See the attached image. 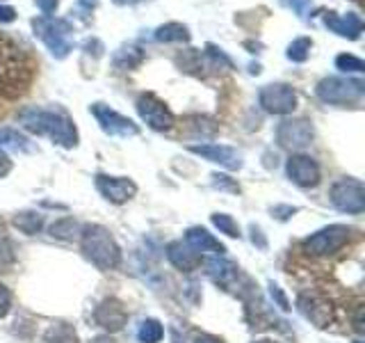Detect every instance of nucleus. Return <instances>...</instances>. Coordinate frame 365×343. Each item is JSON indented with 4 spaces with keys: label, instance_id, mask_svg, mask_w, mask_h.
Listing matches in <instances>:
<instances>
[{
    "label": "nucleus",
    "instance_id": "0eeeda50",
    "mask_svg": "<svg viewBox=\"0 0 365 343\" xmlns=\"http://www.w3.org/2000/svg\"><path fill=\"white\" fill-rule=\"evenodd\" d=\"M135 108H137V112H140L142 121L148 126V129H153L158 133H165V131L174 129V124H176L174 112H171L167 103L163 99H158L153 91H144V94L137 96Z\"/></svg>",
    "mask_w": 365,
    "mask_h": 343
},
{
    "label": "nucleus",
    "instance_id": "412c9836",
    "mask_svg": "<svg viewBox=\"0 0 365 343\" xmlns=\"http://www.w3.org/2000/svg\"><path fill=\"white\" fill-rule=\"evenodd\" d=\"M135 337L140 343H160L165 339V325L158 318H144L137 325Z\"/></svg>",
    "mask_w": 365,
    "mask_h": 343
},
{
    "label": "nucleus",
    "instance_id": "2eb2a0df",
    "mask_svg": "<svg viewBox=\"0 0 365 343\" xmlns=\"http://www.w3.org/2000/svg\"><path fill=\"white\" fill-rule=\"evenodd\" d=\"M205 274H208L212 284H217L224 291L235 289V284L240 282V268L224 257H212L205 261Z\"/></svg>",
    "mask_w": 365,
    "mask_h": 343
},
{
    "label": "nucleus",
    "instance_id": "58836bf2",
    "mask_svg": "<svg viewBox=\"0 0 365 343\" xmlns=\"http://www.w3.org/2000/svg\"><path fill=\"white\" fill-rule=\"evenodd\" d=\"M194 343H224V341L215 334H199L197 339H194Z\"/></svg>",
    "mask_w": 365,
    "mask_h": 343
},
{
    "label": "nucleus",
    "instance_id": "dca6fc26",
    "mask_svg": "<svg viewBox=\"0 0 365 343\" xmlns=\"http://www.w3.org/2000/svg\"><path fill=\"white\" fill-rule=\"evenodd\" d=\"M94 320H96V325H101L106 332H119L128 323V314H125L123 304L117 297H108V300H103L96 307Z\"/></svg>",
    "mask_w": 365,
    "mask_h": 343
},
{
    "label": "nucleus",
    "instance_id": "6ab92c4d",
    "mask_svg": "<svg viewBox=\"0 0 365 343\" xmlns=\"http://www.w3.org/2000/svg\"><path fill=\"white\" fill-rule=\"evenodd\" d=\"M324 26L336 32L338 37H347V39H359L363 32V21L359 14H336V11H329L324 14Z\"/></svg>",
    "mask_w": 365,
    "mask_h": 343
},
{
    "label": "nucleus",
    "instance_id": "72a5a7b5",
    "mask_svg": "<svg viewBox=\"0 0 365 343\" xmlns=\"http://www.w3.org/2000/svg\"><path fill=\"white\" fill-rule=\"evenodd\" d=\"M34 5L41 9L43 16H53V11L60 5V0H34Z\"/></svg>",
    "mask_w": 365,
    "mask_h": 343
},
{
    "label": "nucleus",
    "instance_id": "a878e982",
    "mask_svg": "<svg viewBox=\"0 0 365 343\" xmlns=\"http://www.w3.org/2000/svg\"><path fill=\"white\" fill-rule=\"evenodd\" d=\"M311 49H313V41L308 39V37H299V39H294L290 46H288V60L292 62H306L308 60V55H311Z\"/></svg>",
    "mask_w": 365,
    "mask_h": 343
},
{
    "label": "nucleus",
    "instance_id": "f03ea898",
    "mask_svg": "<svg viewBox=\"0 0 365 343\" xmlns=\"http://www.w3.org/2000/svg\"><path fill=\"white\" fill-rule=\"evenodd\" d=\"M80 249L98 270H114L121 266V247L103 224H85L80 229Z\"/></svg>",
    "mask_w": 365,
    "mask_h": 343
},
{
    "label": "nucleus",
    "instance_id": "9b49d317",
    "mask_svg": "<svg viewBox=\"0 0 365 343\" xmlns=\"http://www.w3.org/2000/svg\"><path fill=\"white\" fill-rule=\"evenodd\" d=\"M285 174L299 188H315L319 179H322V169H319L317 160L308 154H292L285 160Z\"/></svg>",
    "mask_w": 365,
    "mask_h": 343
},
{
    "label": "nucleus",
    "instance_id": "39448f33",
    "mask_svg": "<svg viewBox=\"0 0 365 343\" xmlns=\"http://www.w3.org/2000/svg\"><path fill=\"white\" fill-rule=\"evenodd\" d=\"M351 234H354L351 227L347 224H329V227L317 229L315 234L306 236L302 249L308 257H331L349 243Z\"/></svg>",
    "mask_w": 365,
    "mask_h": 343
},
{
    "label": "nucleus",
    "instance_id": "2f4dec72",
    "mask_svg": "<svg viewBox=\"0 0 365 343\" xmlns=\"http://www.w3.org/2000/svg\"><path fill=\"white\" fill-rule=\"evenodd\" d=\"M11 309V291L7 289V284L0 282V318H5Z\"/></svg>",
    "mask_w": 365,
    "mask_h": 343
},
{
    "label": "nucleus",
    "instance_id": "20e7f679",
    "mask_svg": "<svg viewBox=\"0 0 365 343\" xmlns=\"http://www.w3.org/2000/svg\"><path fill=\"white\" fill-rule=\"evenodd\" d=\"M315 94L319 101L331 103V106H347L365 94V83L349 76H327L317 83Z\"/></svg>",
    "mask_w": 365,
    "mask_h": 343
},
{
    "label": "nucleus",
    "instance_id": "f8f14e48",
    "mask_svg": "<svg viewBox=\"0 0 365 343\" xmlns=\"http://www.w3.org/2000/svg\"><path fill=\"white\" fill-rule=\"evenodd\" d=\"M194 156H199L203 160L215 165H222L226 169H240L245 165L242 160V151H237L235 146H228V144H212V142H205V144H190L187 146Z\"/></svg>",
    "mask_w": 365,
    "mask_h": 343
},
{
    "label": "nucleus",
    "instance_id": "1a4fd4ad",
    "mask_svg": "<svg viewBox=\"0 0 365 343\" xmlns=\"http://www.w3.org/2000/svg\"><path fill=\"white\" fill-rule=\"evenodd\" d=\"M91 117L96 119V124L101 126V131L110 135V137H135L140 135V126H137L133 119L123 117L117 110H112L106 103H94L89 106Z\"/></svg>",
    "mask_w": 365,
    "mask_h": 343
},
{
    "label": "nucleus",
    "instance_id": "393cba45",
    "mask_svg": "<svg viewBox=\"0 0 365 343\" xmlns=\"http://www.w3.org/2000/svg\"><path fill=\"white\" fill-rule=\"evenodd\" d=\"M212 224L220 229V234H226L228 238H240L242 234H240V224L233 220V215L228 213H212Z\"/></svg>",
    "mask_w": 365,
    "mask_h": 343
},
{
    "label": "nucleus",
    "instance_id": "79ce46f5",
    "mask_svg": "<svg viewBox=\"0 0 365 343\" xmlns=\"http://www.w3.org/2000/svg\"><path fill=\"white\" fill-rule=\"evenodd\" d=\"M251 343H279V341H274V339H256V341H251Z\"/></svg>",
    "mask_w": 365,
    "mask_h": 343
},
{
    "label": "nucleus",
    "instance_id": "7ed1b4c3",
    "mask_svg": "<svg viewBox=\"0 0 365 343\" xmlns=\"http://www.w3.org/2000/svg\"><path fill=\"white\" fill-rule=\"evenodd\" d=\"M32 30L57 60H64L73 51V28L68 21L55 16H39L32 19Z\"/></svg>",
    "mask_w": 365,
    "mask_h": 343
},
{
    "label": "nucleus",
    "instance_id": "ea45409f",
    "mask_svg": "<svg viewBox=\"0 0 365 343\" xmlns=\"http://www.w3.org/2000/svg\"><path fill=\"white\" fill-rule=\"evenodd\" d=\"M117 5H137V3H142V0H114Z\"/></svg>",
    "mask_w": 365,
    "mask_h": 343
},
{
    "label": "nucleus",
    "instance_id": "7c9ffc66",
    "mask_svg": "<svg viewBox=\"0 0 365 343\" xmlns=\"http://www.w3.org/2000/svg\"><path fill=\"white\" fill-rule=\"evenodd\" d=\"M212 186L220 190H231V192H240V186L226 174H212Z\"/></svg>",
    "mask_w": 365,
    "mask_h": 343
},
{
    "label": "nucleus",
    "instance_id": "4468645a",
    "mask_svg": "<svg viewBox=\"0 0 365 343\" xmlns=\"http://www.w3.org/2000/svg\"><path fill=\"white\" fill-rule=\"evenodd\" d=\"M297 312L306 320H311L315 327H327L331 323V307L317 293L304 291L297 295Z\"/></svg>",
    "mask_w": 365,
    "mask_h": 343
},
{
    "label": "nucleus",
    "instance_id": "e433bc0d",
    "mask_svg": "<svg viewBox=\"0 0 365 343\" xmlns=\"http://www.w3.org/2000/svg\"><path fill=\"white\" fill-rule=\"evenodd\" d=\"M9 172H11V160H9L7 154L0 151V177H7Z\"/></svg>",
    "mask_w": 365,
    "mask_h": 343
},
{
    "label": "nucleus",
    "instance_id": "c9c22d12",
    "mask_svg": "<svg viewBox=\"0 0 365 343\" xmlns=\"http://www.w3.org/2000/svg\"><path fill=\"white\" fill-rule=\"evenodd\" d=\"M14 19H16L14 7H9V5H0V23H9V21H14Z\"/></svg>",
    "mask_w": 365,
    "mask_h": 343
},
{
    "label": "nucleus",
    "instance_id": "6e6552de",
    "mask_svg": "<svg viewBox=\"0 0 365 343\" xmlns=\"http://www.w3.org/2000/svg\"><path fill=\"white\" fill-rule=\"evenodd\" d=\"M258 103L265 112L285 117V114H292L297 110V106H299V96H297L294 87L288 83H269L265 87H260Z\"/></svg>",
    "mask_w": 365,
    "mask_h": 343
},
{
    "label": "nucleus",
    "instance_id": "c756f323",
    "mask_svg": "<svg viewBox=\"0 0 365 343\" xmlns=\"http://www.w3.org/2000/svg\"><path fill=\"white\" fill-rule=\"evenodd\" d=\"M269 295H272V300L277 302V307L281 309V312H290V300H288V295L283 293V289L279 284H274V282H269Z\"/></svg>",
    "mask_w": 365,
    "mask_h": 343
},
{
    "label": "nucleus",
    "instance_id": "bb28decb",
    "mask_svg": "<svg viewBox=\"0 0 365 343\" xmlns=\"http://www.w3.org/2000/svg\"><path fill=\"white\" fill-rule=\"evenodd\" d=\"M78 232V224L73 217H60L57 222L51 224V236L53 238H60V240H71Z\"/></svg>",
    "mask_w": 365,
    "mask_h": 343
},
{
    "label": "nucleus",
    "instance_id": "423d86ee",
    "mask_svg": "<svg viewBox=\"0 0 365 343\" xmlns=\"http://www.w3.org/2000/svg\"><path fill=\"white\" fill-rule=\"evenodd\" d=\"M329 202L336 211L347 215H361L365 211V186L361 179L342 177L329 190Z\"/></svg>",
    "mask_w": 365,
    "mask_h": 343
},
{
    "label": "nucleus",
    "instance_id": "f3484780",
    "mask_svg": "<svg viewBox=\"0 0 365 343\" xmlns=\"http://www.w3.org/2000/svg\"><path fill=\"white\" fill-rule=\"evenodd\" d=\"M185 243L197 252V254H210V257H224L226 247L220 238H215L208 229L203 227H190L185 232Z\"/></svg>",
    "mask_w": 365,
    "mask_h": 343
},
{
    "label": "nucleus",
    "instance_id": "a19ab883",
    "mask_svg": "<svg viewBox=\"0 0 365 343\" xmlns=\"http://www.w3.org/2000/svg\"><path fill=\"white\" fill-rule=\"evenodd\" d=\"M85 7H96V0H80Z\"/></svg>",
    "mask_w": 365,
    "mask_h": 343
},
{
    "label": "nucleus",
    "instance_id": "aec40b11",
    "mask_svg": "<svg viewBox=\"0 0 365 343\" xmlns=\"http://www.w3.org/2000/svg\"><path fill=\"white\" fill-rule=\"evenodd\" d=\"M144 62V51L137 46H121V49L112 55V64L117 71H133Z\"/></svg>",
    "mask_w": 365,
    "mask_h": 343
},
{
    "label": "nucleus",
    "instance_id": "4be33fe9",
    "mask_svg": "<svg viewBox=\"0 0 365 343\" xmlns=\"http://www.w3.org/2000/svg\"><path fill=\"white\" fill-rule=\"evenodd\" d=\"M155 39L163 44H182V41H190V30L187 26H182V23L171 21L155 30Z\"/></svg>",
    "mask_w": 365,
    "mask_h": 343
},
{
    "label": "nucleus",
    "instance_id": "5701e85b",
    "mask_svg": "<svg viewBox=\"0 0 365 343\" xmlns=\"http://www.w3.org/2000/svg\"><path fill=\"white\" fill-rule=\"evenodd\" d=\"M0 146L11 149V151H21V154H28L34 149L30 137L23 135L16 129H0Z\"/></svg>",
    "mask_w": 365,
    "mask_h": 343
},
{
    "label": "nucleus",
    "instance_id": "c85d7f7f",
    "mask_svg": "<svg viewBox=\"0 0 365 343\" xmlns=\"http://www.w3.org/2000/svg\"><path fill=\"white\" fill-rule=\"evenodd\" d=\"M46 341H48V343H73L76 341V332L68 325H64V323L53 325L48 334H46Z\"/></svg>",
    "mask_w": 365,
    "mask_h": 343
},
{
    "label": "nucleus",
    "instance_id": "cd10ccee",
    "mask_svg": "<svg viewBox=\"0 0 365 343\" xmlns=\"http://www.w3.org/2000/svg\"><path fill=\"white\" fill-rule=\"evenodd\" d=\"M336 69H340V71H345V74H361L365 71V62L351 53H342L336 57Z\"/></svg>",
    "mask_w": 365,
    "mask_h": 343
},
{
    "label": "nucleus",
    "instance_id": "4c0bfd02",
    "mask_svg": "<svg viewBox=\"0 0 365 343\" xmlns=\"http://www.w3.org/2000/svg\"><path fill=\"white\" fill-rule=\"evenodd\" d=\"M354 329L359 332V334H363V307H359L356 309V316H354Z\"/></svg>",
    "mask_w": 365,
    "mask_h": 343
},
{
    "label": "nucleus",
    "instance_id": "473e14b6",
    "mask_svg": "<svg viewBox=\"0 0 365 343\" xmlns=\"http://www.w3.org/2000/svg\"><path fill=\"white\" fill-rule=\"evenodd\" d=\"M297 211H299L297 206H272V215L277 217V220H281V222H285V220H288L290 215H294Z\"/></svg>",
    "mask_w": 365,
    "mask_h": 343
},
{
    "label": "nucleus",
    "instance_id": "9d476101",
    "mask_svg": "<svg viewBox=\"0 0 365 343\" xmlns=\"http://www.w3.org/2000/svg\"><path fill=\"white\" fill-rule=\"evenodd\" d=\"M315 131L308 119H283L277 126V142L288 151H302L313 142Z\"/></svg>",
    "mask_w": 365,
    "mask_h": 343
},
{
    "label": "nucleus",
    "instance_id": "f704fd0d",
    "mask_svg": "<svg viewBox=\"0 0 365 343\" xmlns=\"http://www.w3.org/2000/svg\"><path fill=\"white\" fill-rule=\"evenodd\" d=\"M281 3L285 7H290L292 11H297L299 16H304L306 14V7H308V3H311V0H281Z\"/></svg>",
    "mask_w": 365,
    "mask_h": 343
},
{
    "label": "nucleus",
    "instance_id": "b1692460",
    "mask_svg": "<svg viewBox=\"0 0 365 343\" xmlns=\"http://www.w3.org/2000/svg\"><path fill=\"white\" fill-rule=\"evenodd\" d=\"M14 227L19 232L28 234V236H34L41 232L43 227V215L37 213V211H23V213H16L14 217Z\"/></svg>",
    "mask_w": 365,
    "mask_h": 343
},
{
    "label": "nucleus",
    "instance_id": "a211bd4d",
    "mask_svg": "<svg viewBox=\"0 0 365 343\" xmlns=\"http://www.w3.org/2000/svg\"><path fill=\"white\" fill-rule=\"evenodd\" d=\"M165 254L171 266L178 268L180 272H194L201 266V254H197L185 240H171L165 247Z\"/></svg>",
    "mask_w": 365,
    "mask_h": 343
},
{
    "label": "nucleus",
    "instance_id": "ddd939ff",
    "mask_svg": "<svg viewBox=\"0 0 365 343\" xmlns=\"http://www.w3.org/2000/svg\"><path fill=\"white\" fill-rule=\"evenodd\" d=\"M94 183H96V190L101 192V197L108 199L110 204H125V202H130L137 194L135 181L128 179V177L96 174Z\"/></svg>",
    "mask_w": 365,
    "mask_h": 343
},
{
    "label": "nucleus",
    "instance_id": "f257e3e1",
    "mask_svg": "<svg viewBox=\"0 0 365 343\" xmlns=\"http://www.w3.org/2000/svg\"><path fill=\"white\" fill-rule=\"evenodd\" d=\"M19 121L26 131L34 135H43L62 149L78 146V129L73 119L60 108H26L19 112Z\"/></svg>",
    "mask_w": 365,
    "mask_h": 343
}]
</instances>
